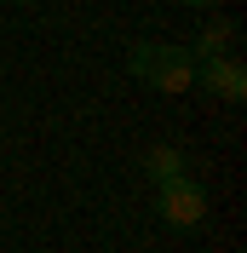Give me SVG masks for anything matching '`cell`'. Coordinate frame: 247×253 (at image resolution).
I'll return each mask as SVG.
<instances>
[{
    "instance_id": "cell-1",
    "label": "cell",
    "mask_w": 247,
    "mask_h": 253,
    "mask_svg": "<svg viewBox=\"0 0 247 253\" xmlns=\"http://www.w3.org/2000/svg\"><path fill=\"white\" fill-rule=\"evenodd\" d=\"M126 69L155 86V92H190L196 86V52L190 46H161V41H138L126 52Z\"/></svg>"
},
{
    "instance_id": "cell-4",
    "label": "cell",
    "mask_w": 247,
    "mask_h": 253,
    "mask_svg": "<svg viewBox=\"0 0 247 253\" xmlns=\"http://www.w3.org/2000/svg\"><path fill=\"white\" fill-rule=\"evenodd\" d=\"M144 167H150L155 184H161V178H178L184 173V150H178V144H155L150 156H144Z\"/></svg>"
},
{
    "instance_id": "cell-5",
    "label": "cell",
    "mask_w": 247,
    "mask_h": 253,
    "mask_svg": "<svg viewBox=\"0 0 247 253\" xmlns=\"http://www.w3.org/2000/svg\"><path fill=\"white\" fill-rule=\"evenodd\" d=\"M230 46H236V23H207L196 41V58H230Z\"/></svg>"
},
{
    "instance_id": "cell-6",
    "label": "cell",
    "mask_w": 247,
    "mask_h": 253,
    "mask_svg": "<svg viewBox=\"0 0 247 253\" xmlns=\"http://www.w3.org/2000/svg\"><path fill=\"white\" fill-rule=\"evenodd\" d=\"M184 6H218V0H184Z\"/></svg>"
},
{
    "instance_id": "cell-7",
    "label": "cell",
    "mask_w": 247,
    "mask_h": 253,
    "mask_svg": "<svg viewBox=\"0 0 247 253\" xmlns=\"http://www.w3.org/2000/svg\"><path fill=\"white\" fill-rule=\"evenodd\" d=\"M12 6H35V0H12Z\"/></svg>"
},
{
    "instance_id": "cell-2",
    "label": "cell",
    "mask_w": 247,
    "mask_h": 253,
    "mask_svg": "<svg viewBox=\"0 0 247 253\" xmlns=\"http://www.w3.org/2000/svg\"><path fill=\"white\" fill-rule=\"evenodd\" d=\"M155 213L172 224V230H196L201 219H207V190L196 184V178H161L155 184Z\"/></svg>"
},
{
    "instance_id": "cell-3",
    "label": "cell",
    "mask_w": 247,
    "mask_h": 253,
    "mask_svg": "<svg viewBox=\"0 0 247 253\" xmlns=\"http://www.w3.org/2000/svg\"><path fill=\"white\" fill-rule=\"evenodd\" d=\"M196 81H201L213 98H224V104H242V98H247V69H242V58H196Z\"/></svg>"
}]
</instances>
